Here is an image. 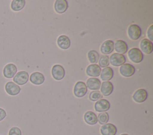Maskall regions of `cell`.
Instances as JSON below:
<instances>
[{
	"label": "cell",
	"instance_id": "10",
	"mask_svg": "<svg viewBox=\"0 0 153 135\" xmlns=\"http://www.w3.org/2000/svg\"><path fill=\"white\" fill-rule=\"evenodd\" d=\"M17 67L16 65L12 63L8 64L6 65L3 70V74L5 77L11 79L14 77L17 73Z\"/></svg>",
	"mask_w": 153,
	"mask_h": 135
},
{
	"label": "cell",
	"instance_id": "18",
	"mask_svg": "<svg viewBox=\"0 0 153 135\" xmlns=\"http://www.w3.org/2000/svg\"><path fill=\"white\" fill-rule=\"evenodd\" d=\"M114 90V86L111 82L109 81H103L101 84L100 91L103 95L107 96L110 95Z\"/></svg>",
	"mask_w": 153,
	"mask_h": 135
},
{
	"label": "cell",
	"instance_id": "21",
	"mask_svg": "<svg viewBox=\"0 0 153 135\" xmlns=\"http://www.w3.org/2000/svg\"><path fill=\"white\" fill-rule=\"evenodd\" d=\"M114 48H115V50L120 54H126L128 51V46L127 43L122 40H117L114 45Z\"/></svg>",
	"mask_w": 153,
	"mask_h": 135
},
{
	"label": "cell",
	"instance_id": "19",
	"mask_svg": "<svg viewBox=\"0 0 153 135\" xmlns=\"http://www.w3.org/2000/svg\"><path fill=\"white\" fill-rule=\"evenodd\" d=\"M114 43L111 40H107L103 42L100 46V51L103 54H109L114 50Z\"/></svg>",
	"mask_w": 153,
	"mask_h": 135
},
{
	"label": "cell",
	"instance_id": "23",
	"mask_svg": "<svg viewBox=\"0 0 153 135\" xmlns=\"http://www.w3.org/2000/svg\"><path fill=\"white\" fill-rule=\"evenodd\" d=\"M114 76V71L112 68L106 67L104 68L100 74V78L103 81H108L112 79Z\"/></svg>",
	"mask_w": 153,
	"mask_h": 135
},
{
	"label": "cell",
	"instance_id": "13",
	"mask_svg": "<svg viewBox=\"0 0 153 135\" xmlns=\"http://www.w3.org/2000/svg\"><path fill=\"white\" fill-rule=\"evenodd\" d=\"M140 48L145 54H150L153 51L152 42L148 39H143L140 42Z\"/></svg>",
	"mask_w": 153,
	"mask_h": 135
},
{
	"label": "cell",
	"instance_id": "30",
	"mask_svg": "<svg viewBox=\"0 0 153 135\" xmlns=\"http://www.w3.org/2000/svg\"><path fill=\"white\" fill-rule=\"evenodd\" d=\"M152 27H153V25H151L149 27V29H148V32H147V35H148V38L149 39V40L150 41H152V39H153V37H152V31H153V30H152Z\"/></svg>",
	"mask_w": 153,
	"mask_h": 135
},
{
	"label": "cell",
	"instance_id": "25",
	"mask_svg": "<svg viewBox=\"0 0 153 135\" xmlns=\"http://www.w3.org/2000/svg\"><path fill=\"white\" fill-rule=\"evenodd\" d=\"M88 59L90 63L92 64H96L98 62L99 59V53L95 50H91L88 52L87 54Z\"/></svg>",
	"mask_w": 153,
	"mask_h": 135
},
{
	"label": "cell",
	"instance_id": "8",
	"mask_svg": "<svg viewBox=\"0 0 153 135\" xmlns=\"http://www.w3.org/2000/svg\"><path fill=\"white\" fill-rule=\"evenodd\" d=\"M135 72V68L130 64H124L120 68V74L126 77L132 76Z\"/></svg>",
	"mask_w": 153,
	"mask_h": 135
},
{
	"label": "cell",
	"instance_id": "5",
	"mask_svg": "<svg viewBox=\"0 0 153 135\" xmlns=\"http://www.w3.org/2000/svg\"><path fill=\"white\" fill-rule=\"evenodd\" d=\"M65 70L64 68L59 65H54L51 69V74L53 77L56 80H61L65 76Z\"/></svg>",
	"mask_w": 153,
	"mask_h": 135
},
{
	"label": "cell",
	"instance_id": "31",
	"mask_svg": "<svg viewBox=\"0 0 153 135\" xmlns=\"http://www.w3.org/2000/svg\"><path fill=\"white\" fill-rule=\"evenodd\" d=\"M6 115L7 114L5 111L4 109L0 108V121H2L6 117Z\"/></svg>",
	"mask_w": 153,
	"mask_h": 135
},
{
	"label": "cell",
	"instance_id": "28",
	"mask_svg": "<svg viewBox=\"0 0 153 135\" xmlns=\"http://www.w3.org/2000/svg\"><path fill=\"white\" fill-rule=\"evenodd\" d=\"M109 58L107 55H103L102 56H101L99 61V66L100 67H103V68L108 67L109 64Z\"/></svg>",
	"mask_w": 153,
	"mask_h": 135
},
{
	"label": "cell",
	"instance_id": "6",
	"mask_svg": "<svg viewBox=\"0 0 153 135\" xmlns=\"http://www.w3.org/2000/svg\"><path fill=\"white\" fill-rule=\"evenodd\" d=\"M29 80V74L25 71H21L18 72L14 76L13 81L19 85H23L26 84Z\"/></svg>",
	"mask_w": 153,
	"mask_h": 135
},
{
	"label": "cell",
	"instance_id": "26",
	"mask_svg": "<svg viewBox=\"0 0 153 135\" xmlns=\"http://www.w3.org/2000/svg\"><path fill=\"white\" fill-rule=\"evenodd\" d=\"M97 121L100 124H105L109 121V115L107 112H103L99 114L97 117Z\"/></svg>",
	"mask_w": 153,
	"mask_h": 135
},
{
	"label": "cell",
	"instance_id": "32",
	"mask_svg": "<svg viewBox=\"0 0 153 135\" xmlns=\"http://www.w3.org/2000/svg\"><path fill=\"white\" fill-rule=\"evenodd\" d=\"M120 135H128V134H126V133H123V134H120Z\"/></svg>",
	"mask_w": 153,
	"mask_h": 135
},
{
	"label": "cell",
	"instance_id": "16",
	"mask_svg": "<svg viewBox=\"0 0 153 135\" xmlns=\"http://www.w3.org/2000/svg\"><path fill=\"white\" fill-rule=\"evenodd\" d=\"M101 72L100 67L97 64L89 65L86 68V73L88 76L91 77H98L100 76Z\"/></svg>",
	"mask_w": 153,
	"mask_h": 135
},
{
	"label": "cell",
	"instance_id": "24",
	"mask_svg": "<svg viewBox=\"0 0 153 135\" xmlns=\"http://www.w3.org/2000/svg\"><path fill=\"white\" fill-rule=\"evenodd\" d=\"M25 2V0H13L11 4V8L15 11H20L24 8Z\"/></svg>",
	"mask_w": 153,
	"mask_h": 135
},
{
	"label": "cell",
	"instance_id": "4",
	"mask_svg": "<svg viewBox=\"0 0 153 135\" xmlns=\"http://www.w3.org/2000/svg\"><path fill=\"white\" fill-rule=\"evenodd\" d=\"M109 61L112 65L118 67L124 64L126 61V59L124 55L118 53H114L111 55Z\"/></svg>",
	"mask_w": 153,
	"mask_h": 135
},
{
	"label": "cell",
	"instance_id": "20",
	"mask_svg": "<svg viewBox=\"0 0 153 135\" xmlns=\"http://www.w3.org/2000/svg\"><path fill=\"white\" fill-rule=\"evenodd\" d=\"M57 43L59 47L62 49H67L71 46V41L69 37L66 35H60L59 36Z\"/></svg>",
	"mask_w": 153,
	"mask_h": 135
},
{
	"label": "cell",
	"instance_id": "9",
	"mask_svg": "<svg viewBox=\"0 0 153 135\" xmlns=\"http://www.w3.org/2000/svg\"><path fill=\"white\" fill-rule=\"evenodd\" d=\"M5 89L7 93L11 96L18 95L21 90V88L17 84L12 81L7 82L5 86Z\"/></svg>",
	"mask_w": 153,
	"mask_h": 135
},
{
	"label": "cell",
	"instance_id": "27",
	"mask_svg": "<svg viewBox=\"0 0 153 135\" xmlns=\"http://www.w3.org/2000/svg\"><path fill=\"white\" fill-rule=\"evenodd\" d=\"M102 95L99 90L93 91L89 95V99L92 101H97L102 98Z\"/></svg>",
	"mask_w": 153,
	"mask_h": 135
},
{
	"label": "cell",
	"instance_id": "2",
	"mask_svg": "<svg viewBox=\"0 0 153 135\" xmlns=\"http://www.w3.org/2000/svg\"><path fill=\"white\" fill-rule=\"evenodd\" d=\"M128 37L133 40H137L141 36L142 30L140 27L137 24H131L127 30Z\"/></svg>",
	"mask_w": 153,
	"mask_h": 135
},
{
	"label": "cell",
	"instance_id": "7",
	"mask_svg": "<svg viewBox=\"0 0 153 135\" xmlns=\"http://www.w3.org/2000/svg\"><path fill=\"white\" fill-rule=\"evenodd\" d=\"M110 102L105 99L98 100L94 104V109L97 112H103L109 110L110 108Z\"/></svg>",
	"mask_w": 153,
	"mask_h": 135
},
{
	"label": "cell",
	"instance_id": "12",
	"mask_svg": "<svg viewBox=\"0 0 153 135\" xmlns=\"http://www.w3.org/2000/svg\"><path fill=\"white\" fill-rule=\"evenodd\" d=\"M148 98L147 91L144 89L137 90L133 95V100L137 103H142L146 101Z\"/></svg>",
	"mask_w": 153,
	"mask_h": 135
},
{
	"label": "cell",
	"instance_id": "17",
	"mask_svg": "<svg viewBox=\"0 0 153 135\" xmlns=\"http://www.w3.org/2000/svg\"><path fill=\"white\" fill-rule=\"evenodd\" d=\"M30 82L35 85H39L44 83L45 78L44 75L39 72H34L30 76Z\"/></svg>",
	"mask_w": 153,
	"mask_h": 135
},
{
	"label": "cell",
	"instance_id": "29",
	"mask_svg": "<svg viewBox=\"0 0 153 135\" xmlns=\"http://www.w3.org/2000/svg\"><path fill=\"white\" fill-rule=\"evenodd\" d=\"M8 135H22V131L19 128L13 127L9 130Z\"/></svg>",
	"mask_w": 153,
	"mask_h": 135
},
{
	"label": "cell",
	"instance_id": "15",
	"mask_svg": "<svg viewBox=\"0 0 153 135\" xmlns=\"http://www.w3.org/2000/svg\"><path fill=\"white\" fill-rule=\"evenodd\" d=\"M87 87L92 90H97L100 87V80L96 77H91L87 79L86 84Z\"/></svg>",
	"mask_w": 153,
	"mask_h": 135
},
{
	"label": "cell",
	"instance_id": "14",
	"mask_svg": "<svg viewBox=\"0 0 153 135\" xmlns=\"http://www.w3.org/2000/svg\"><path fill=\"white\" fill-rule=\"evenodd\" d=\"M68 7V2L66 0H56L54 3V8L56 12L62 14L65 12Z\"/></svg>",
	"mask_w": 153,
	"mask_h": 135
},
{
	"label": "cell",
	"instance_id": "1",
	"mask_svg": "<svg viewBox=\"0 0 153 135\" xmlns=\"http://www.w3.org/2000/svg\"><path fill=\"white\" fill-rule=\"evenodd\" d=\"M129 59L134 63H139L142 61L143 59V55L142 52L137 48L130 49L128 52Z\"/></svg>",
	"mask_w": 153,
	"mask_h": 135
},
{
	"label": "cell",
	"instance_id": "3",
	"mask_svg": "<svg viewBox=\"0 0 153 135\" xmlns=\"http://www.w3.org/2000/svg\"><path fill=\"white\" fill-rule=\"evenodd\" d=\"M87 92V87L85 83L82 81H78L74 87V94L77 98L84 96Z\"/></svg>",
	"mask_w": 153,
	"mask_h": 135
},
{
	"label": "cell",
	"instance_id": "11",
	"mask_svg": "<svg viewBox=\"0 0 153 135\" xmlns=\"http://www.w3.org/2000/svg\"><path fill=\"white\" fill-rule=\"evenodd\" d=\"M117 131V127L111 123L103 124L100 128V133L102 135H115Z\"/></svg>",
	"mask_w": 153,
	"mask_h": 135
},
{
	"label": "cell",
	"instance_id": "22",
	"mask_svg": "<svg viewBox=\"0 0 153 135\" xmlns=\"http://www.w3.org/2000/svg\"><path fill=\"white\" fill-rule=\"evenodd\" d=\"M84 120L88 125H94L97 123V117L93 111H87L84 114Z\"/></svg>",
	"mask_w": 153,
	"mask_h": 135
}]
</instances>
